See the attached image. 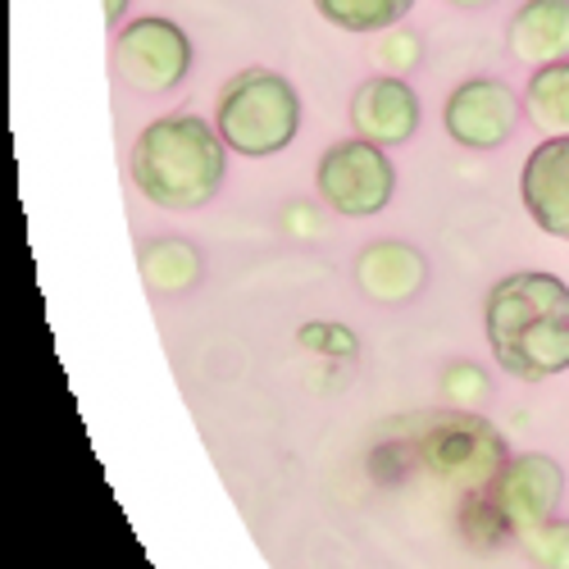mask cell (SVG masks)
Masks as SVG:
<instances>
[{"instance_id": "cell-4", "label": "cell", "mask_w": 569, "mask_h": 569, "mask_svg": "<svg viewBox=\"0 0 569 569\" xmlns=\"http://www.w3.org/2000/svg\"><path fill=\"white\" fill-rule=\"evenodd\" d=\"M410 465L429 469L433 479L456 483L465 492H479L492 483V473L510 460L506 438L497 423H488L479 410H433L415 419V438L401 447Z\"/></svg>"}, {"instance_id": "cell-8", "label": "cell", "mask_w": 569, "mask_h": 569, "mask_svg": "<svg viewBox=\"0 0 569 569\" xmlns=\"http://www.w3.org/2000/svg\"><path fill=\"white\" fill-rule=\"evenodd\" d=\"M479 497L501 515V525L519 538L525 529H533V525H542V519L556 515V506L565 497V469L542 451L510 456L492 473V483L479 488Z\"/></svg>"}, {"instance_id": "cell-12", "label": "cell", "mask_w": 569, "mask_h": 569, "mask_svg": "<svg viewBox=\"0 0 569 569\" xmlns=\"http://www.w3.org/2000/svg\"><path fill=\"white\" fill-rule=\"evenodd\" d=\"M506 51L529 69L569 60V0H525L506 23Z\"/></svg>"}, {"instance_id": "cell-5", "label": "cell", "mask_w": 569, "mask_h": 569, "mask_svg": "<svg viewBox=\"0 0 569 569\" xmlns=\"http://www.w3.org/2000/svg\"><path fill=\"white\" fill-rule=\"evenodd\" d=\"M192 64H197L192 37L164 14L128 19L114 32V73L123 87L141 91V97H164V91L182 87Z\"/></svg>"}, {"instance_id": "cell-1", "label": "cell", "mask_w": 569, "mask_h": 569, "mask_svg": "<svg viewBox=\"0 0 569 569\" xmlns=\"http://www.w3.org/2000/svg\"><path fill=\"white\" fill-rule=\"evenodd\" d=\"M483 333L519 383L560 378L569 369V282L542 269L506 273L483 301Z\"/></svg>"}, {"instance_id": "cell-14", "label": "cell", "mask_w": 569, "mask_h": 569, "mask_svg": "<svg viewBox=\"0 0 569 569\" xmlns=\"http://www.w3.org/2000/svg\"><path fill=\"white\" fill-rule=\"evenodd\" d=\"M525 119L542 137H565L569 132V60L542 64L525 82Z\"/></svg>"}, {"instance_id": "cell-7", "label": "cell", "mask_w": 569, "mask_h": 569, "mask_svg": "<svg viewBox=\"0 0 569 569\" xmlns=\"http://www.w3.org/2000/svg\"><path fill=\"white\" fill-rule=\"evenodd\" d=\"M519 114H525V97L492 73H473V78L456 82L442 101V128L465 151L506 147L519 128Z\"/></svg>"}, {"instance_id": "cell-19", "label": "cell", "mask_w": 569, "mask_h": 569, "mask_svg": "<svg viewBox=\"0 0 569 569\" xmlns=\"http://www.w3.org/2000/svg\"><path fill=\"white\" fill-rule=\"evenodd\" d=\"M301 351L319 356V360H356L360 356V342L347 323H328V319H310L301 323V333H297Z\"/></svg>"}, {"instance_id": "cell-3", "label": "cell", "mask_w": 569, "mask_h": 569, "mask_svg": "<svg viewBox=\"0 0 569 569\" xmlns=\"http://www.w3.org/2000/svg\"><path fill=\"white\" fill-rule=\"evenodd\" d=\"M214 128L232 156L269 160L288 151L301 132V97L273 69H242L219 87Z\"/></svg>"}, {"instance_id": "cell-2", "label": "cell", "mask_w": 569, "mask_h": 569, "mask_svg": "<svg viewBox=\"0 0 569 569\" xmlns=\"http://www.w3.org/2000/svg\"><path fill=\"white\" fill-rule=\"evenodd\" d=\"M128 173L137 192L160 210H201L228 173V147L201 114H164L132 141Z\"/></svg>"}, {"instance_id": "cell-9", "label": "cell", "mask_w": 569, "mask_h": 569, "mask_svg": "<svg viewBox=\"0 0 569 569\" xmlns=\"http://www.w3.org/2000/svg\"><path fill=\"white\" fill-rule=\"evenodd\" d=\"M351 132L373 141V147H401L419 132V91L410 87V78L397 73H373L351 91V106H347Z\"/></svg>"}, {"instance_id": "cell-22", "label": "cell", "mask_w": 569, "mask_h": 569, "mask_svg": "<svg viewBox=\"0 0 569 569\" xmlns=\"http://www.w3.org/2000/svg\"><path fill=\"white\" fill-rule=\"evenodd\" d=\"M451 10H488V6H497V0H447Z\"/></svg>"}, {"instance_id": "cell-6", "label": "cell", "mask_w": 569, "mask_h": 569, "mask_svg": "<svg viewBox=\"0 0 569 569\" xmlns=\"http://www.w3.org/2000/svg\"><path fill=\"white\" fill-rule=\"evenodd\" d=\"M315 192L338 219H373L388 210L397 192V169L383 147H373L365 137H347L319 156Z\"/></svg>"}, {"instance_id": "cell-16", "label": "cell", "mask_w": 569, "mask_h": 569, "mask_svg": "<svg viewBox=\"0 0 569 569\" xmlns=\"http://www.w3.org/2000/svg\"><path fill=\"white\" fill-rule=\"evenodd\" d=\"M438 388H442V401L456 406V410H479L488 397H492V378L483 373V365H473V360H451L438 378Z\"/></svg>"}, {"instance_id": "cell-10", "label": "cell", "mask_w": 569, "mask_h": 569, "mask_svg": "<svg viewBox=\"0 0 569 569\" xmlns=\"http://www.w3.org/2000/svg\"><path fill=\"white\" fill-rule=\"evenodd\" d=\"M519 197L547 237L569 242V132L542 137L529 151L525 173H519Z\"/></svg>"}, {"instance_id": "cell-18", "label": "cell", "mask_w": 569, "mask_h": 569, "mask_svg": "<svg viewBox=\"0 0 569 569\" xmlns=\"http://www.w3.org/2000/svg\"><path fill=\"white\" fill-rule=\"evenodd\" d=\"M519 551L542 569H569V519H542V525L519 533Z\"/></svg>"}, {"instance_id": "cell-11", "label": "cell", "mask_w": 569, "mask_h": 569, "mask_svg": "<svg viewBox=\"0 0 569 569\" xmlns=\"http://www.w3.org/2000/svg\"><path fill=\"white\" fill-rule=\"evenodd\" d=\"M423 282H429V260L401 237H378L356 256V288L373 306H406L423 292Z\"/></svg>"}, {"instance_id": "cell-13", "label": "cell", "mask_w": 569, "mask_h": 569, "mask_svg": "<svg viewBox=\"0 0 569 569\" xmlns=\"http://www.w3.org/2000/svg\"><path fill=\"white\" fill-rule=\"evenodd\" d=\"M137 273L147 282V292L182 297V292L201 288L206 256L197 242H187V237H151V242L137 247Z\"/></svg>"}, {"instance_id": "cell-17", "label": "cell", "mask_w": 569, "mask_h": 569, "mask_svg": "<svg viewBox=\"0 0 569 569\" xmlns=\"http://www.w3.org/2000/svg\"><path fill=\"white\" fill-rule=\"evenodd\" d=\"M373 64L383 69V73H397V78L415 73V69L423 64V37H419L415 28H406V23L378 32V41H373Z\"/></svg>"}, {"instance_id": "cell-20", "label": "cell", "mask_w": 569, "mask_h": 569, "mask_svg": "<svg viewBox=\"0 0 569 569\" xmlns=\"http://www.w3.org/2000/svg\"><path fill=\"white\" fill-rule=\"evenodd\" d=\"M282 228H288L292 237H319V232H323L319 206H310V201H292L288 210H282Z\"/></svg>"}, {"instance_id": "cell-21", "label": "cell", "mask_w": 569, "mask_h": 569, "mask_svg": "<svg viewBox=\"0 0 569 569\" xmlns=\"http://www.w3.org/2000/svg\"><path fill=\"white\" fill-rule=\"evenodd\" d=\"M128 6H132V0H106V23H110V32H119V19L128 14Z\"/></svg>"}, {"instance_id": "cell-15", "label": "cell", "mask_w": 569, "mask_h": 569, "mask_svg": "<svg viewBox=\"0 0 569 569\" xmlns=\"http://www.w3.org/2000/svg\"><path fill=\"white\" fill-rule=\"evenodd\" d=\"M310 6H315V14L323 23H333L342 32L378 37V32L406 23L419 0H310Z\"/></svg>"}]
</instances>
